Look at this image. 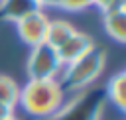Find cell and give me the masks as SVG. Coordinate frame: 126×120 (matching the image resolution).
I'll return each mask as SVG.
<instances>
[{
	"label": "cell",
	"mask_w": 126,
	"mask_h": 120,
	"mask_svg": "<svg viewBox=\"0 0 126 120\" xmlns=\"http://www.w3.org/2000/svg\"><path fill=\"white\" fill-rule=\"evenodd\" d=\"M124 4H126V0H93V6H96L100 12H106V10H112V8H120Z\"/></svg>",
	"instance_id": "obj_12"
},
{
	"label": "cell",
	"mask_w": 126,
	"mask_h": 120,
	"mask_svg": "<svg viewBox=\"0 0 126 120\" xmlns=\"http://www.w3.org/2000/svg\"><path fill=\"white\" fill-rule=\"evenodd\" d=\"M102 28L116 43H126V4L102 12Z\"/></svg>",
	"instance_id": "obj_6"
},
{
	"label": "cell",
	"mask_w": 126,
	"mask_h": 120,
	"mask_svg": "<svg viewBox=\"0 0 126 120\" xmlns=\"http://www.w3.org/2000/svg\"><path fill=\"white\" fill-rule=\"evenodd\" d=\"M14 24H16V31H18L20 39H22L26 45L33 47V45H37V43H43L49 18H47L45 10L35 8V10H32V12H28L26 16H22V18H20L18 22H14Z\"/></svg>",
	"instance_id": "obj_4"
},
{
	"label": "cell",
	"mask_w": 126,
	"mask_h": 120,
	"mask_svg": "<svg viewBox=\"0 0 126 120\" xmlns=\"http://www.w3.org/2000/svg\"><path fill=\"white\" fill-rule=\"evenodd\" d=\"M18 100H20V85L8 75H0V102L10 108H16Z\"/></svg>",
	"instance_id": "obj_10"
},
{
	"label": "cell",
	"mask_w": 126,
	"mask_h": 120,
	"mask_svg": "<svg viewBox=\"0 0 126 120\" xmlns=\"http://www.w3.org/2000/svg\"><path fill=\"white\" fill-rule=\"evenodd\" d=\"M61 71H63V63L55 47L47 45L45 41L32 47L26 63L28 79H59Z\"/></svg>",
	"instance_id": "obj_3"
},
{
	"label": "cell",
	"mask_w": 126,
	"mask_h": 120,
	"mask_svg": "<svg viewBox=\"0 0 126 120\" xmlns=\"http://www.w3.org/2000/svg\"><path fill=\"white\" fill-rule=\"evenodd\" d=\"M0 2H2V0H0Z\"/></svg>",
	"instance_id": "obj_16"
},
{
	"label": "cell",
	"mask_w": 126,
	"mask_h": 120,
	"mask_svg": "<svg viewBox=\"0 0 126 120\" xmlns=\"http://www.w3.org/2000/svg\"><path fill=\"white\" fill-rule=\"evenodd\" d=\"M106 67V53L100 47H93L89 53H85L83 57L75 59L73 63L65 65L61 75H59V83L61 87L71 92H79L85 90L89 85H93L104 71Z\"/></svg>",
	"instance_id": "obj_2"
},
{
	"label": "cell",
	"mask_w": 126,
	"mask_h": 120,
	"mask_svg": "<svg viewBox=\"0 0 126 120\" xmlns=\"http://www.w3.org/2000/svg\"><path fill=\"white\" fill-rule=\"evenodd\" d=\"M39 10H45V8H51V6H55L57 4V0H32Z\"/></svg>",
	"instance_id": "obj_13"
},
{
	"label": "cell",
	"mask_w": 126,
	"mask_h": 120,
	"mask_svg": "<svg viewBox=\"0 0 126 120\" xmlns=\"http://www.w3.org/2000/svg\"><path fill=\"white\" fill-rule=\"evenodd\" d=\"M106 96L120 112H126V73L124 71L110 77V81L106 83Z\"/></svg>",
	"instance_id": "obj_8"
},
{
	"label": "cell",
	"mask_w": 126,
	"mask_h": 120,
	"mask_svg": "<svg viewBox=\"0 0 126 120\" xmlns=\"http://www.w3.org/2000/svg\"><path fill=\"white\" fill-rule=\"evenodd\" d=\"M12 114H14V108H10V106H6V104L0 102V120L8 118V116H12Z\"/></svg>",
	"instance_id": "obj_14"
},
{
	"label": "cell",
	"mask_w": 126,
	"mask_h": 120,
	"mask_svg": "<svg viewBox=\"0 0 126 120\" xmlns=\"http://www.w3.org/2000/svg\"><path fill=\"white\" fill-rule=\"evenodd\" d=\"M65 94L59 79H30L20 87L18 104L33 118H55L65 104Z\"/></svg>",
	"instance_id": "obj_1"
},
{
	"label": "cell",
	"mask_w": 126,
	"mask_h": 120,
	"mask_svg": "<svg viewBox=\"0 0 126 120\" xmlns=\"http://www.w3.org/2000/svg\"><path fill=\"white\" fill-rule=\"evenodd\" d=\"M77 31V28L73 24H69L67 20H49L47 30H45V43L51 47H59L61 43H65L73 33Z\"/></svg>",
	"instance_id": "obj_7"
},
{
	"label": "cell",
	"mask_w": 126,
	"mask_h": 120,
	"mask_svg": "<svg viewBox=\"0 0 126 120\" xmlns=\"http://www.w3.org/2000/svg\"><path fill=\"white\" fill-rule=\"evenodd\" d=\"M93 47H94V39H93L89 33L75 31L65 43H61V45L57 47V55H59V59H61V63H63V67H65V65L73 63L75 59L83 57L85 53H89Z\"/></svg>",
	"instance_id": "obj_5"
},
{
	"label": "cell",
	"mask_w": 126,
	"mask_h": 120,
	"mask_svg": "<svg viewBox=\"0 0 126 120\" xmlns=\"http://www.w3.org/2000/svg\"><path fill=\"white\" fill-rule=\"evenodd\" d=\"M37 6L32 0H2L0 2V12L2 18L10 20V22H18L22 16H26L28 12L35 10Z\"/></svg>",
	"instance_id": "obj_9"
},
{
	"label": "cell",
	"mask_w": 126,
	"mask_h": 120,
	"mask_svg": "<svg viewBox=\"0 0 126 120\" xmlns=\"http://www.w3.org/2000/svg\"><path fill=\"white\" fill-rule=\"evenodd\" d=\"M4 120H20V118H16V114H12V116H8V118H4Z\"/></svg>",
	"instance_id": "obj_15"
},
{
	"label": "cell",
	"mask_w": 126,
	"mask_h": 120,
	"mask_svg": "<svg viewBox=\"0 0 126 120\" xmlns=\"http://www.w3.org/2000/svg\"><path fill=\"white\" fill-rule=\"evenodd\" d=\"M55 6L67 12H83L93 6V0H57Z\"/></svg>",
	"instance_id": "obj_11"
}]
</instances>
